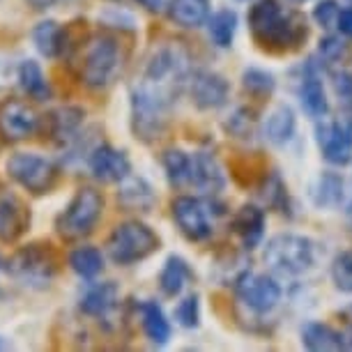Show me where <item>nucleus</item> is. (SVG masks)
<instances>
[{
	"mask_svg": "<svg viewBox=\"0 0 352 352\" xmlns=\"http://www.w3.org/2000/svg\"><path fill=\"white\" fill-rule=\"evenodd\" d=\"M261 198H263V205L270 210H278V212H288V201H290V194H288V187L285 182L281 180L276 170L267 173L263 177V187H261Z\"/></svg>",
	"mask_w": 352,
	"mask_h": 352,
	"instance_id": "obj_33",
	"label": "nucleus"
},
{
	"mask_svg": "<svg viewBox=\"0 0 352 352\" xmlns=\"http://www.w3.org/2000/svg\"><path fill=\"white\" fill-rule=\"evenodd\" d=\"M297 131V116L288 104L274 106L263 122V136L265 141L272 143L274 148H283L295 138Z\"/></svg>",
	"mask_w": 352,
	"mask_h": 352,
	"instance_id": "obj_21",
	"label": "nucleus"
},
{
	"mask_svg": "<svg viewBox=\"0 0 352 352\" xmlns=\"http://www.w3.org/2000/svg\"><path fill=\"white\" fill-rule=\"evenodd\" d=\"M302 345L311 352L345 350L343 331L334 329L327 322H318V320H311L302 327Z\"/></svg>",
	"mask_w": 352,
	"mask_h": 352,
	"instance_id": "obj_24",
	"label": "nucleus"
},
{
	"mask_svg": "<svg viewBox=\"0 0 352 352\" xmlns=\"http://www.w3.org/2000/svg\"><path fill=\"white\" fill-rule=\"evenodd\" d=\"M336 30H338V35L352 39V5L350 8H341V12H338Z\"/></svg>",
	"mask_w": 352,
	"mask_h": 352,
	"instance_id": "obj_42",
	"label": "nucleus"
},
{
	"mask_svg": "<svg viewBox=\"0 0 352 352\" xmlns=\"http://www.w3.org/2000/svg\"><path fill=\"white\" fill-rule=\"evenodd\" d=\"M329 78H331V88H334V95L341 99L343 104H352V72L343 69V67H334L327 69Z\"/></svg>",
	"mask_w": 352,
	"mask_h": 352,
	"instance_id": "obj_41",
	"label": "nucleus"
},
{
	"mask_svg": "<svg viewBox=\"0 0 352 352\" xmlns=\"http://www.w3.org/2000/svg\"><path fill=\"white\" fill-rule=\"evenodd\" d=\"M118 203H120L127 212H150L157 205V194L143 177L127 175L120 182Z\"/></svg>",
	"mask_w": 352,
	"mask_h": 352,
	"instance_id": "obj_22",
	"label": "nucleus"
},
{
	"mask_svg": "<svg viewBox=\"0 0 352 352\" xmlns=\"http://www.w3.org/2000/svg\"><path fill=\"white\" fill-rule=\"evenodd\" d=\"M90 173L99 182H122L131 173V164L124 152L111 148V145H97L88 157Z\"/></svg>",
	"mask_w": 352,
	"mask_h": 352,
	"instance_id": "obj_16",
	"label": "nucleus"
},
{
	"mask_svg": "<svg viewBox=\"0 0 352 352\" xmlns=\"http://www.w3.org/2000/svg\"><path fill=\"white\" fill-rule=\"evenodd\" d=\"M0 348H5V343H0Z\"/></svg>",
	"mask_w": 352,
	"mask_h": 352,
	"instance_id": "obj_49",
	"label": "nucleus"
},
{
	"mask_svg": "<svg viewBox=\"0 0 352 352\" xmlns=\"http://www.w3.org/2000/svg\"><path fill=\"white\" fill-rule=\"evenodd\" d=\"M104 214V196L102 191L83 187L78 189L69 205L56 219V230L63 240L78 242L88 237L97 228L99 219Z\"/></svg>",
	"mask_w": 352,
	"mask_h": 352,
	"instance_id": "obj_5",
	"label": "nucleus"
},
{
	"mask_svg": "<svg viewBox=\"0 0 352 352\" xmlns=\"http://www.w3.org/2000/svg\"><path fill=\"white\" fill-rule=\"evenodd\" d=\"M162 166L166 173V180L170 187L184 189L189 187V173H191V155H187L184 150H166L162 155Z\"/></svg>",
	"mask_w": 352,
	"mask_h": 352,
	"instance_id": "obj_31",
	"label": "nucleus"
},
{
	"mask_svg": "<svg viewBox=\"0 0 352 352\" xmlns=\"http://www.w3.org/2000/svg\"><path fill=\"white\" fill-rule=\"evenodd\" d=\"M338 12H341V5L338 0H318L316 8H314V21L320 25L324 30H334L336 28V19Z\"/></svg>",
	"mask_w": 352,
	"mask_h": 352,
	"instance_id": "obj_40",
	"label": "nucleus"
},
{
	"mask_svg": "<svg viewBox=\"0 0 352 352\" xmlns=\"http://www.w3.org/2000/svg\"><path fill=\"white\" fill-rule=\"evenodd\" d=\"M173 221L189 242H205L214 232V219L221 214L219 205L201 196H177L170 205Z\"/></svg>",
	"mask_w": 352,
	"mask_h": 352,
	"instance_id": "obj_7",
	"label": "nucleus"
},
{
	"mask_svg": "<svg viewBox=\"0 0 352 352\" xmlns=\"http://www.w3.org/2000/svg\"><path fill=\"white\" fill-rule=\"evenodd\" d=\"M138 5H141L143 10L152 12V14H162V12L168 10L170 0H136Z\"/></svg>",
	"mask_w": 352,
	"mask_h": 352,
	"instance_id": "obj_43",
	"label": "nucleus"
},
{
	"mask_svg": "<svg viewBox=\"0 0 352 352\" xmlns=\"http://www.w3.org/2000/svg\"><path fill=\"white\" fill-rule=\"evenodd\" d=\"M141 324H143V331H145V336H148V341H152L155 345L168 343L170 322H168V318H166L164 309L159 307L157 302L141 304Z\"/></svg>",
	"mask_w": 352,
	"mask_h": 352,
	"instance_id": "obj_28",
	"label": "nucleus"
},
{
	"mask_svg": "<svg viewBox=\"0 0 352 352\" xmlns=\"http://www.w3.org/2000/svg\"><path fill=\"white\" fill-rule=\"evenodd\" d=\"M242 88L249 92L251 97L265 99L272 97L276 90V78L272 72L261 69V67H249L242 72Z\"/></svg>",
	"mask_w": 352,
	"mask_h": 352,
	"instance_id": "obj_36",
	"label": "nucleus"
},
{
	"mask_svg": "<svg viewBox=\"0 0 352 352\" xmlns=\"http://www.w3.org/2000/svg\"><path fill=\"white\" fill-rule=\"evenodd\" d=\"M249 30L265 51L300 49L309 37V21L300 12L285 10L278 0H256L249 10Z\"/></svg>",
	"mask_w": 352,
	"mask_h": 352,
	"instance_id": "obj_1",
	"label": "nucleus"
},
{
	"mask_svg": "<svg viewBox=\"0 0 352 352\" xmlns=\"http://www.w3.org/2000/svg\"><path fill=\"white\" fill-rule=\"evenodd\" d=\"M329 278L338 292L352 295V249L334 256V261L329 265Z\"/></svg>",
	"mask_w": 352,
	"mask_h": 352,
	"instance_id": "obj_38",
	"label": "nucleus"
},
{
	"mask_svg": "<svg viewBox=\"0 0 352 352\" xmlns=\"http://www.w3.org/2000/svg\"><path fill=\"white\" fill-rule=\"evenodd\" d=\"M28 3L35 10H49V8H53V5H58V3H67V0H28Z\"/></svg>",
	"mask_w": 352,
	"mask_h": 352,
	"instance_id": "obj_45",
	"label": "nucleus"
},
{
	"mask_svg": "<svg viewBox=\"0 0 352 352\" xmlns=\"http://www.w3.org/2000/svg\"><path fill=\"white\" fill-rule=\"evenodd\" d=\"M187 90L191 104L201 111H217L228 104L230 99V83L221 74L210 69H191Z\"/></svg>",
	"mask_w": 352,
	"mask_h": 352,
	"instance_id": "obj_15",
	"label": "nucleus"
},
{
	"mask_svg": "<svg viewBox=\"0 0 352 352\" xmlns=\"http://www.w3.org/2000/svg\"><path fill=\"white\" fill-rule=\"evenodd\" d=\"M316 58L322 63L324 69H331L334 65H338L341 67V63L348 58V44L343 42L338 35H324L320 42H318V53Z\"/></svg>",
	"mask_w": 352,
	"mask_h": 352,
	"instance_id": "obj_37",
	"label": "nucleus"
},
{
	"mask_svg": "<svg viewBox=\"0 0 352 352\" xmlns=\"http://www.w3.org/2000/svg\"><path fill=\"white\" fill-rule=\"evenodd\" d=\"M106 251H109L113 263L134 265L159 251V237L150 226L141 221H124L116 226V230L111 232Z\"/></svg>",
	"mask_w": 352,
	"mask_h": 352,
	"instance_id": "obj_6",
	"label": "nucleus"
},
{
	"mask_svg": "<svg viewBox=\"0 0 352 352\" xmlns=\"http://www.w3.org/2000/svg\"><path fill=\"white\" fill-rule=\"evenodd\" d=\"M32 42L44 58H58L67 49V30L49 19L32 28Z\"/></svg>",
	"mask_w": 352,
	"mask_h": 352,
	"instance_id": "obj_26",
	"label": "nucleus"
},
{
	"mask_svg": "<svg viewBox=\"0 0 352 352\" xmlns=\"http://www.w3.org/2000/svg\"><path fill=\"white\" fill-rule=\"evenodd\" d=\"M120 290L116 283H97L81 297V311L90 318H106L118 307Z\"/></svg>",
	"mask_w": 352,
	"mask_h": 352,
	"instance_id": "obj_25",
	"label": "nucleus"
},
{
	"mask_svg": "<svg viewBox=\"0 0 352 352\" xmlns=\"http://www.w3.org/2000/svg\"><path fill=\"white\" fill-rule=\"evenodd\" d=\"M263 261L281 276H302L316 267V242L297 232H278L270 237L263 251Z\"/></svg>",
	"mask_w": 352,
	"mask_h": 352,
	"instance_id": "obj_4",
	"label": "nucleus"
},
{
	"mask_svg": "<svg viewBox=\"0 0 352 352\" xmlns=\"http://www.w3.org/2000/svg\"><path fill=\"white\" fill-rule=\"evenodd\" d=\"M338 120L345 124V129L352 134V104H343V111L341 116H338Z\"/></svg>",
	"mask_w": 352,
	"mask_h": 352,
	"instance_id": "obj_44",
	"label": "nucleus"
},
{
	"mask_svg": "<svg viewBox=\"0 0 352 352\" xmlns=\"http://www.w3.org/2000/svg\"><path fill=\"white\" fill-rule=\"evenodd\" d=\"M316 145L320 150V157L329 166H348L352 162V134L345 129V124L334 118L329 120L327 116L316 122Z\"/></svg>",
	"mask_w": 352,
	"mask_h": 352,
	"instance_id": "obj_13",
	"label": "nucleus"
},
{
	"mask_svg": "<svg viewBox=\"0 0 352 352\" xmlns=\"http://www.w3.org/2000/svg\"><path fill=\"white\" fill-rule=\"evenodd\" d=\"M322 63L316 56H311L307 63L300 67V76H297V99L309 118L320 120L329 113V97L324 90L322 81Z\"/></svg>",
	"mask_w": 352,
	"mask_h": 352,
	"instance_id": "obj_12",
	"label": "nucleus"
},
{
	"mask_svg": "<svg viewBox=\"0 0 352 352\" xmlns=\"http://www.w3.org/2000/svg\"><path fill=\"white\" fill-rule=\"evenodd\" d=\"M189 74H191V65L187 51L180 44H166L159 46L150 56L136 90L173 106L177 95L187 88Z\"/></svg>",
	"mask_w": 352,
	"mask_h": 352,
	"instance_id": "obj_2",
	"label": "nucleus"
},
{
	"mask_svg": "<svg viewBox=\"0 0 352 352\" xmlns=\"http://www.w3.org/2000/svg\"><path fill=\"white\" fill-rule=\"evenodd\" d=\"M194 278L189 263L180 256H168V261L164 263L162 274H159V288L166 297H177L187 288V283Z\"/></svg>",
	"mask_w": 352,
	"mask_h": 352,
	"instance_id": "obj_27",
	"label": "nucleus"
},
{
	"mask_svg": "<svg viewBox=\"0 0 352 352\" xmlns=\"http://www.w3.org/2000/svg\"><path fill=\"white\" fill-rule=\"evenodd\" d=\"M208 32L212 44L219 49H230L232 39L237 32V14L232 10H219L217 14H210L208 19Z\"/></svg>",
	"mask_w": 352,
	"mask_h": 352,
	"instance_id": "obj_32",
	"label": "nucleus"
},
{
	"mask_svg": "<svg viewBox=\"0 0 352 352\" xmlns=\"http://www.w3.org/2000/svg\"><path fill=\"white\" fill-rule=\"evenodd\" d=\"M232 285H235L237 300H240L251 314H258V316L274 311L283 297L281 283H278L274 276L258 274V272H249V270L242 272Z\"/></svg>",
	"mask_w": 352,
	"mask_h": 352,
	"instance_id": "obj_10",
	"label": "nucleus"
},
{
	"mask_svg": "<svg viewBox=\"0 0 352 352\" xmlns=\"http://www.w3.org/2000/svg\"><path fill=\"white\" fill-rule=\"evenodd\" d=\"M223 127L232 138H237V141H251V138L258 134V118L247 106H240V109H235L230 113V118L226 120Z\"/></svg>",
	"mask_w": 352,
	"mask_h": 352,
	"instance_id": "obj_35",
	"label": "nucleus"
},
{
	"mask_svg": "<svg viewBox=\"0 0 352 352\" xmlns=\"http://www.w3.org/2000/svg\"><path fill=\"white\" fill-rule=\"evenodd\" d=\"M39 131V116L28 102L5 99L0 102V138L10 143L25 141Z\"/></svg>",
	"mask_w": 352,
	"mask_h": 352,
	"instance_id": "obj_14",
	"label": "nucleus"
},
{
	"mask_svg": "<svg viewBox=\"0 0 352 352\" xmlns=\"http://www.w3.org/2000/svg\"><path fill=\"white\" fill-rule=\"evenodd\" d=\"M265 223H267V214L261 205L247 203L232 214L230 219V230L237 235V240L242 242V249L254 251L261 247L265 237Z\"/></svg>",
	"mask_w": 352,
	"mask_h": 352,
	"instance_id": "obj_17",
	"label": "nucleus"
},
{
	"mask_svg": "<svg viewBox=\"0 0 352 352\" xmlns=\"http://www.w3.org/2000/svg\"><path fill=\"white\" fill-rule=\"evenodd\" d=\"M10 272L25 285H49L58 272V258L51 244H28L10 261Z\"/></svg>",
	"mask_w": 352,
	"mask_h": 352,
	"instance_id": "obj_9",
	"label": "nucleus"
},
{
	"mask_svg": "<svg viewBox=\"0 0 352 352\" xmlns=\"http://www.w3.org/2000/svg\"><path fill=\"white\" fill-rule=\"evenodd\" d=\"M30 226V210L19 196L0 191V240L16 242Z\"/></svg>",
	"mask_w": 352,
	"mask_h": 352,
	"instance_id": "obj_19",
	"label": "nucleus"
},
{
	"mask_svg": "<svg viewBox=\"0 0 352 352\" xmlns=\"http://www.w3.org/2000/svg\"><path fill=\"white\" fill-rule=\"evenodd\" d=\"M166 12H168V19L175 25L187 30H196L208 23V19L212 14V3L210 0H170Z\"/></svg>",
	"mask_w": 352,
	"mask_h": 352,
	"instance_id": "obj_23",
	"label": "nucleus"
},
{
	"mask_svg": "<svg viewBox=\"0 0 352 352\" xmlns=\"http://www.w3.org/2000/svg\"><path fill=\"white\" fill-rule=\"evenodd\" d=\"M237 3H251V0H237Z\"/></svg>",
	"mask_w": 352,
	"mask_h": 352,
	"instance_id": "obj_48",
	"label": "nucleus"
},
{
	"mask_svg": "<svg viewBox=\"0 0 352 352\" xmlns=\"http://www.w3.org/2000/svg\"><path fill=\"white\" fill-rule=\"evenodd\" d=\"M309 198L318 210H338L345 203V180L336 170H320L309 187Z\"/></svg>",
	"mask_w": 352,
	"mask_h": 352,
	"instance_id": "obj_20",
	"label": "nucleus"
},
{
	"mask_svg": "<svg viewBox=\"0 0 352 352\" xmlns=\"http://www.w3.org/2000/svg\"><path fill=\"white\" fill-rule=\"evenodd\" d=\"M16 81L21 83L23 92L35 102H44V99L51 97V85L46 81L42 67L35 60H23L19 65V76Z\"/></svg>",
	"mask_w": 352,
	"mask_h": 352,
	"instance_id": "obj_29",
	"label": "nucleus"
},
{
	"mask_svg": "<svg viewBox=\"0 0 352 352\" xmlns=\"http://www.w3.org/2000/svg\"><path fill=\"white\" fill-rule=\"evenodd\" d=\"M348 221H350V226H352V201H350V205H348Z\"/></svg>",
	"mask_w": 352,
	"mask_h": 352,
	"instance_id": "obj_46",
	"label": "nucleus"
},
{
	"mask_svg": "<svg viewBox=\"0 0 352 352\" xmlns=\"http://www.w3.org/2000/svg\"><path fill=\"white\" fill-rule=\"evenodd\" d=\"M85 113L76 106H63L49 116V131L58 141H69L78 134V127L83 124Z\"/></svg>",
	"mask_w": 352,
	"mask_h": 352,
	"instance_id": "obj_30",
	"label": "nucleus"
},
{
	"mask_svg": "<svg viewBox=\"0 0 352 352\" xmlns=\"http://www.w3.org/2000/svg\"><path fill=\"white\" fill-rule=\"evenodd\" d=\"M69 267L81 278H95L104 270V256L95 247H78L69 254Z\"/></svg>",
	"mask_w": 352,
	"mask_h": 352,
	"instance_id": "obj_34",
	"label": "nucleus"
},
{
	"mask_svg": "<svg viewBox=\"0 0 352 352\" xmlns=\"http://www.w3.org/2000/svg\"><path fill=\"white\" fill-rule=\"evenodd\" d=\"M124 67L122 39L113 32H97L78 46L76 74L85 88L104 90Z\"/></svg>",
	"mask_w": 352,
	"mask_h": 352,
	"instance_id": "obj_3",
	"label": "nucleus"
},
{
	"mask_svg": "<svg viewBox=\"0 0 352 352\" xmlns=\"http://www.w3.org/2000/svg\"><path fill=\"white\" fill-rule=\"evenodd\" d=\"M168 104L145 95L141 90H131V129L138 141L155 143L164 136L168 124Z\"/></svg>",
	"mask_w": 352,
	"mask_h": 352,
	"instance_id": "obj_11",
	"label": "nucleus"
},
{
	"mask_svg": "<svg viewBox=\"0 0 352 352\" xmlns=\"http://www.w3.org/2000/svg\"><path fill=\"white\" fill-rule=\"evenodd\" d=\"M10 180H14L19 187H23L25 191L35 196L49 194L56 187L58 177H60V168L35 152H14L10 155L8 164H5Z\"/></svg>",
	"mask_w": 352,
	"mask_h": 352,
	"instance_id": "obj_8",
	"label": "nucleus"
},
{
	"mask_svg": "<svg viewBox=\"0 0 352 352\" xmlns=\"http://www.w3.org/2000/svg\"><path fill=\"white\" fill-rule=\"evenodd\" d=\"M175 320L184 329H196L201 324V300L196 292H191L184 300H180L175 309Z\"/></svg>",
	"mask_w": 352,
	"mask_h": 352,
	"instance_id": "obj_39",
	"label": "nucleus"
},
{
	"mask_svg": "<svg viewBox=\"0 0 352 352\" xmlns=\"http://www.w3.org/2000/svg\"><path fill=\"white\" fill-rule=\"evenodd\" d=\"M288 3H295V5H304V3H311V0H288Z\"/></svg>",
	"mask_w": 352,
	"mask_h": 352,
	"instance_id": "obj_47",
	"label": "nucleus"
},
{
	"mask_svg": "<svg viewBox=\"0 0 352 352\" xmlns=\"http://www.w3.org/2000/svg\"><path fill=\"white\" fill-rule=\"evenodd\" d=\"M189 187L203 191L205 196H214L226 187V173L212 152H196V155H191Z\"/></svg>",
	"mask_w": 352,
	"mask_h": 352,
	"instance_id": "obj_18",
	"label": "nucleus"
}]
</instances>
